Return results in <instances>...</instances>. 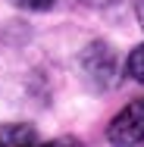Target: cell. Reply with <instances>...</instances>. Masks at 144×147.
Here are the masks:
<instances>
[{
	"label": "cell",
	"instance_id": "5",
	"mask_svg": "<svg viewBox=\"0 0 144 147\" xmlns=\"http://www.w3.org/2000/svg\"><path fill=\"white\" fill-rule=\"evenodd\" d=\"M16 6H22V9H34V13H41V9H50L57 0H13Z\"/></svg>",
	"mask_w": 144,
	"mask_h": 147
},
{
	"label": "cell",
	"instance_id": "4",
	"mask_svg": "<svg viewBox=\"0 0 144 147\" xmlns=\"http://www.w3.org/2000/svg\"><path fill=\"white\" fill-rule=\"evenodd\" d=\"M125 72H128V78H135L138 85H144V44H138L128 59H125Z\"/></svg>",
	"mask_w": 144,
	"mask_h": 147
},
{
	"label": "cell",
	"instance_id": "7",
	"mask_svg": "<svg viewBox=\"0 0 144 147\" xmlns=\"http://www.w3.org/2000/svg\"><path fill=\"white\" fill-rule=\"evenodd\" d=\"M85 6H113V3H119V0H82Z\"/></svg>",
	"mask_w": 144,
	"mask_h": 147
},
{
	"label": "cell",
	"instance_id": "2",
	"mask_svg": "<svg viewBox=\"0 0 144 147\" xmlns=\"http://www.w3.org/2000/svg\"><path fill=\"white\" fill-rule=\"evenodd\" d=\"M107 138L116 147H132L144 141V97L132 100L128 107H122L113 116V122L107 125Z\"/></svg>",
	"mask_w": 144,
	"mask_h": 147
},
{
	"label": "cell",
	"instance_id": "6",
	"mask_svg": "<svg viewBox=\"0 0 144 147\" xmlns=\"http://www.w3.org/2000/svg\"><path fill=\"white\" fill-rule=\"evenodd\" d=\"M38 147H82V141H78V138L63 135V138H53V141H47V144H41V141H38Z\"/></svg>",
	"mask_w": 144,
	"mask_h": 147
},
{
	"label": "cell",
	"instance_id": "1",
	"mask_svg": "<svg viewBox=\"0 0 144 147\" xmlns=\"http://www.w3.org/2000/svg\"><path fill=\"white\" fill-rule=\"evenodd\" d=\"M78 75L91 91H113L122 78V63L110 41H91L78 53Z\"/></svg>",
	"mask_w": 144,
	"mask_h": 147
},
{
	"label": "cell",
	"instance_id": "3",
	"mask_svg": "<svg viewBox=\"0 0 144 147\" xmlns=\"http://www.w3.org/2000/svg\"><path fill=\"white\" fill-rule=\"evenodd\" d=\"M0 147H38V128L28 122L0 125Z\"/></svg>",
	"mask_w": 144,
	"mask_h": 147
},
{
	"label": "cell",
	"instance_id": "8",
	"mask_svg": "<svg viewBox=\"0 0 144 147\" xmlns=\"http://www.w3.org/2000/svg\"><path fill=\"white\" fill-rule=\"evenodd\" d=\"M135 13H138V22H141V28H144V0H135Z\"/></svg>",
	"mask_w": 144,
	"mask_h": 147
}]
</instances>
